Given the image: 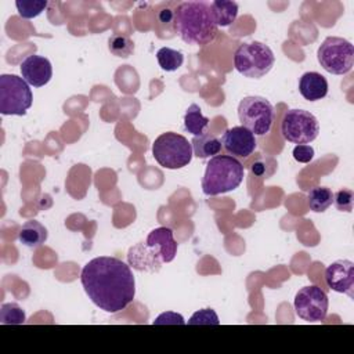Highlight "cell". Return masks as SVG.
I'll use <instances>...</instances> for the list:
<instances>
[{
    "instance_id": "1",
    "label": "cell",
    "mask_w": 354,
    "mask_h": 354,
    "mask_svg": "<svg viewBox=\"0 0 354 354\" xmlns=\"http://www.w3.org/2000/svg\"><path fill=\"white\" fill-rule=\"evenodd\" d=\"M82 286L88 299L105 313H119L133 303L136 281L129 264L118 257L91 259L82 270Z\"/></svg>"
},
{
    "instance_id": "2",
    "label": "cell",
    "mask_w": 354,
    "mask_h": 354,
    "mask_svg": "<svg viewBox=\"0 0 354 354\" xmlns=\"http://www.w3.org/2000/svg\"><path fill=\"white\" fill-rule=\"evenodd\" d=\"M174 29L183 41L206 46L214 41L218 28L206 1H184L174 11Z\"/></svg>"
},
{
    "instance_id": "3",
    "label": "cell",
    "mask_w": 354,
    "mask_h": 354,
    "mask_svg": "<svg viewBox=\"0 0 354 354\" xmlns=\"http://www.w3.org/2000/svg\"><path fill=\"white\" fill-rule=\"evenodd\" d=\"M243 165L231 155H216L206 165L202 178V191L207 196H216L238 188L243 180Z\"/></svg>"
},
{
    "instance_id": "4",
    "label": "cell",
    "mask_w": 354,
    "mask_h": 354,
    "mask_svg": "<svg viewBox=\"0 0 354 354\" xmlns=\"http://www.w3.org/2000/svg\"><path fill=\"white\" fill-rule=\"evenodd\" d=\"M275 55L272 50L261 41H248L239 44L234 54L235 69L249 79L266 76L274 66Z\"/></svg>"
},
{
    "instance_id": "5",
    "label": "cell",
    "mask_w": 354,
    "mask_h": 354,
    "mask_svg": "<svg viewBox=\"0 0 354 354\" xmlns=\"http://www.w3.org/2000/svg\"><path fill=\"white\" fill-rule=\"evenodd\" d=\"M155 160L165 169L176 170L187 166L192 156V144L181 134L167 131L155 138L152 144Z\"/></svg>"
},
{
    "instance_id": "6",
    "label": "cell",
    "mask_w": 354,
    "mask_h": 354,
    "mask_svg": "<svg viewBox=\"0 0 354 354\" xmlns=\"http://www.w3.org/2000/svg\"><path fill=\"white\" fill-rule=\"evenodd\" d=\"M317 59L328 73L347 75L354 65V47L343 37L329 36L318 47Z\"/></svg>"
},
{
    "instance_id": "7",
    "label": "cell",
    "mask_w": 354,
    "mask_h": 354,
    "mask_svg": "<svg viewBox=\"0 0 354 354\" xmlns=\"http://www.w3.org/2000/svg\"><path fill=\"white\" fill-rule=\"evenodd\" d=\"M238 118L243 127L254 136L270 133L275 112L272 104L260 95H249L241 100L238 105Z\"/></svg>"
},
{
    "instance_id": "8",
    "label": "cell",
    "mask_w": 354,
    "mask_h": 354,
    "mask_svg": "<svg viewBox=\"0 0 354 354\" xmlns=\"http://www.w3.org/2000/svg\"><path fill=\"white\" fill-rule=\"evenodd\" d=\"M33 95L29 84L17 75L0 76V113L22 116L32 106Z\"/></svg>"
},
{
    "instance_id": "9",
    "label": "cell",
    "mask_w": 354,
    "mask_h": 354,
    "mask_svg": "<svg viewBox=\"0 0 354 354\" xmlns=\"http://www.w3.org/2000/svg\"><path fill=\"white\" fill-rule=\"evenodd\" d=\"M281 134L297 145L313 142L319 134L318 119L306 109H288L281 122Z\"/></svg>"
},
{
    "instance_id": "10",
    "label": "cell",
    "mask_w": 354,
    "mask_h": 354,
    "mask_svg": "<svg viewBox=\"0 0 354 354\" xmlns=\"http://www.w3.org/2000/svg\"><path fill=\"white\" fill-rule=\"evenodd\" d=\"M293 306L299 318L307 322H321L326 318L329 300L321 288L310 285L296 293Z\"/></svg>"
},
{
    "instance_id": "11",
    "label": "cell",
    "mask_w": 354,
    "mask_h": 354,
    "mask_svg": "<svg viewBox=\"0 0 354 354\" xmlns=\"http://www.w3.org/2000/svg\"><path fill=\"white\" fill-rule=\"evenodd\" d=\"M326 285L350 299L354 297V263L350 260H336L325 270Z\"/></svg>"
},
{
    "instance_id": "12",
    "label": "cell",
    "mask_w": 354,
    "mask_h": 354,
    "mask_svg": "<svg viewBox=\"0 0 354 354\" xmlns=\"http://www.w3.org/2000/svg\"><path fill=\"white\" fill-rule=\"evenodd\" d=\"M221 144L224 149L234 158H248L257 147L256 136L243 126L227 129L223 134Z\"/></svg>"
},
{
    "instance_id": "13",
    "label": "cell",
    "mask_w": 354,
    "mask_h": 354,
    "mask_svg": "<svg viewBox=\"0 0 354 354\" xmlns=\"http://www.w3.org/2000/svg\"><path fill=\"white\" fill-rule=\"evenodd\" d=\"M22 79L33 87H41L47 84L53 77V66L48 58L41 55H28L21 62Z\"/></svg>"
},
{
    "instance_id": "14",
    "label": "cell",
    "mask_w": 354,
    "mask_h": 354,
    "mask_svg": "<svg viewBox=\"0 0 354 354\" xmlns=\"http://www.w3.org/2000/svg\"><path fill=\"white\" fill-rule=\"evenodd\" d=\"M145 243L160 254L163 263H170L174 260L177 253V242L170 228L158 227L152 230L148 234Z\"/></svg>"
},
{
    "instance_id": "15",
    "label": "cell",
    "mask_w": 354,
    "mask_h": 354,
    "mask_svg": "<svg viewBox=\"0 0 354 354\" xmlns=\"http://www.w3.org/2000/svg\"><path fill=\"white\" fill-rule=\"evenodd\" d=\"M127 259L133 268H136L137 271H147V272L159 271L160 264L163 263L160 254L142 242L130 248Z\"/></svg>"
},
{
    "instance_id": "16",
    "label": "cell",
    "mask_w": 354,
    "mask_h": 354,
    "mask_svg": "<svg viewBox=\"0 0 354 354\" xmlns=\"http://www.w3.org/2000/svg\"><path fill=\"white\" fill-rule=\"evenodd\" d=\"M299 91L307 101H319L328 94V80L318 72H306L299 80Z\"/></svg>"
},
{
    "instance_id": "17",
    "label": "cell",
    "mask_w": 354,
    "mask_h": 354,
    "mask_svg": "<svg viewBox=\"0 0 354 354\" xmlns=\"http://www.w3.org/2000/svg\"><path fill=\"white\" fill-rule=\"evenodd\" d=\"M47 228L37 220L26 221L18 232L19 242L29 249H36L41 246L47 241Z\"/></svg>"
},
{
    "instance_id": "18",
    "label": "cell",
    "mask_w": 354,
    "mask_h": 354,
    "mask_svg": "<svg viewBox=\"0 0 354 354\" xmlns=\"http://www.w3.org/2000/svg\"><path fill=\"white\" fill-rule=\"evenodd\" d=\"M210 14L217 28L230 26L236 19L238 4L230 0H216L210 3Z\"/></svg>"
},
{
    "instance_id": "19",
    "label": "cell",
    "mask_w": 354,
    "mask_h": 354,
    "mask_svg": "<svg viewBox=\"0 0 354 354\" xmlns=\"http://www.w3.org/2000/svg\"><path fill=\"white\" fill-rule=\"evenodd\" d=\"M191 144H192L194 155L201 159L213 158V156L218 155L221 151V145H223L221 141L210 133H205L202 136L194 137Z\"/></svg>"
},
{
    "instance_id": "20",
    "label": "cell",
    "mask_w": 354,
    "mask_h": 354,
    "mask_svg": "<svg viewBox=\"0 0 354 354\" xmlns=\"http://www.w3.org/2000/svg\"><path fill=\"white\" fill-rule=\"evenodd\" d=\"M209 126V119L202 115V109L198 104H191L184 115V129L194 137L206 133Z\"/></svg>"
},
{
    "instance_id": "21",
    "label": "cell",
    "mask_w": 354,
    "mask_h": 354,
    "mask_svg": "<svg viewBox=\"0 0 354 354\" xmlns=\"http://www.w3.org/2000/svg\"><path fill=\"white\" fill-rule=\"evenodd\" d=\"M307 199L310 210L322 213L333 203V192L328 187H314L308 191Z\"/></svg>"
},
{
    "instance_id": "22",
    "label": "cell",
    "mask_w": 354,
    "mask_h": 354,
    "mask_svg": "<svg viewBox=\"0 0 354 354\" xmlns=\"http://www.w3.org/2000/svg\"><path fill=\"white\" fill-rule=\"evenodd\" d=\"M156 58H158L159 66L166 72L177 71L184 62L183 53L177 51L174 48H170V47L159 48L156 53Z\"/></svg>"
},
{
    "instance_id": "23",
    "label": "cell",
    "mask_w": 354,
    "mask_h": 354,
    "mask_svg": "<svg viewBox=\"0 0 354 354\" xmlns=\"http://www.w3.org/2000/svg\"><path fill=\"white\" fill-rule=\"evenodd\" d=\"M108 48L115 57L129 58L134 53V43L129 36L115 33L108 40Z\"/></svg>"
},
{
    "instance_id": "24",
    "label": "cell",
    "mask_w": 354,
    "mask_h": 354,
    "mask_svg": "<svg viewBox=\"0 0 354 354\" xmlns=\"http://www.w3.org/2000/svg\"><path fill=\"white\" fill-rule=\"evenodd\" d=\"M26 315L22 307L17 303H4L0 307V324L3 325H22Z\"/></svg>"
},
{
    "instance_id": "25",
    "label": "cell",
    "mask_w": 354,
    "mask_h": 354,
    "mask_svg": "<svg viewBox=\"0 0 354 354\" xmlns=\"http://www.w3.org/2000/svg\"><path fill=\"white\" fill-rule=\"evenodd\" d=\"M15 6L19 17L25 19H32L40 15L46 10L47 1L46 0H18L15 1Z\"/></svg>"
},
{
    "instance_id": "26",
    "label": "cell",
    "mask_w": 354,
    "mask_h": 354,
    "mask_svg": "<svg viewBox=\"0 0 354 354\" xmlns=\"http://www.w3.org/2000/svg\"><path fill=\"white\" fill-rule=\"evenodd\" d=\"M333 205L340 212L350 213L354 206V192L350 188H342L333 194Z\"/></svg>"
},
{
    "instance_id": "27",
    "label": "cell",
    "mask_w": 354,
    "mask_h": 354,
    "mask_svg": "<svg viewBox=\"0 0 354 354\" xmlns=\"http://www.w3.org/2000/svg\"><path fill=\"white\" fill-rule=\"evenodd\" d=\"M188 325H218L220 319L213 308H203L195 311L187 322Z\"/></svg>"
},
{
    "instance_id": "28",
    "label": "cell",
    "mask_w": 354,
    "mask_h": 354,
    "mask_svg": "<svg viewBox=\"0 0 354 354\" xmlns=\"http://www.w3.org/2000/svg\"><path fill=\"white\" fill-rule=\"evenodd\" d=\"M185 319L183 318L181 314L174 313V311H165L159 314L152 325H185Z\"/></svg>"
},
{
    "instance_id": "29",
    "label": "cell",
    "mask_w": 354,
    "mask_h": 354,
    "mask_svg": "<svg viewBox=\"0 0 354 354\" xmlns=\"http://www.w3.org/2000/svg\"><path fill=\"white\" fill-rule=\"evenodd\" d=\"M292 155H293L296 162L308 163L314 158V148L311 145H307V144H299L293 148Z\"/></svg>"
},
{
    "instance_id": "30",
    "label": "cell",
    "mask_w": 354,
    "mask_h": 354,
    "mask_svg": "<svg viewBox=\"0 0 354 354\" xmlns=\"http://www.w3.org/2000/svg\"><path fill=\"white\" fill-rule=\"evenodd\" d=\"M159 19L162 22H170V21H174V12L170 11V10H162L159 12Z\"/></svg>"
}]
</instances>
